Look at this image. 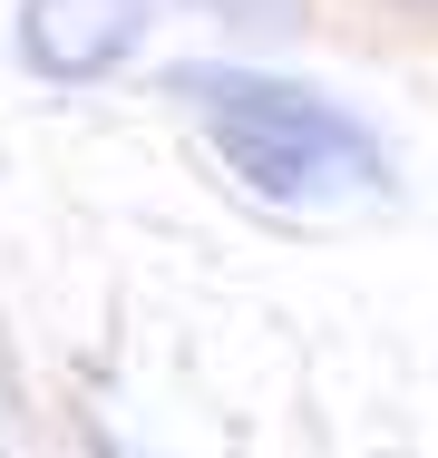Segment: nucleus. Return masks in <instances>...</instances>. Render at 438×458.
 Here are the masks:
<instances>
[{
  "label": "nucleus",
  "mask_w": 438,
  "mask_h": 458,
  "mask_svg": "<svg viewBox=\"0 0 438 458\" xmlns=\"http://www.w3.org/2000/svg\"><path fill=\"white\" fill-rule=\"evenodd\" d=\"M166 89L185 98V117L215 137V157L254 185L263 205L332 215V205H380L390 195V147L341 98L302 89V79L234 69V59H185Z\"/></svg>",
  "instance_id": "1"
},
{
  "label": "nucleus",
  "mask_w": 438,
  "mask_h": 458,
  "mask_svg": "<svg viewBox=\"0 0 438 458\" xmlns=\"http://www.w3.org/2000/svg\"><path fill=\"white\" fill-rule=\"evenodd\" d=\"M20 59L49 79V89H88L107 69L137 59L147 39V0H20Z\"/></svg>",
  "instance_id": "2"
},
{
  "label": "nucleus",
  "mask_w": 438,
  "mask_h": 458,
  "mask_svg": "<svg viewBox=\"0 0 438 458\" xmlns=\"http://www.w3.org/2000/svg\"><path fill=\"white\" fill-rule=\"evenodd\" d=\"M20 420V370H10V342H0V429Z\"/></svg>",
  "instance_id": "3"
},
{
  "label": "nucleus",
  "mask_w": 438,
  "mask_h": 458,
  "mask_svg": "<svg viewBox=\"0 0 438 458\" xmlns=\"http://www.w3.org/2000/svg\"><path fill=\"white\" fill-rule=\"evenodd\" d=\"M88 449H97V458H137V449H117V439H88Z\"/></svg>",
  "instance_id": "4"
}]
</instances>
